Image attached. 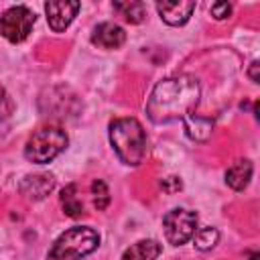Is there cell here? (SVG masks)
Masks as SVG:
<instances>
[{
  "label": "cell",
  "instance_id": "cell-1",
  "mask_svg": "<svg viewBox=\"0 0 260 260\" xmlns=\"http://www.w3.org/2000/svg\"><path fill=\"white\" fill-rule=\"evenodd\" d=\"M201 87L193 75L181 73L158 81L146 102V116L154 124L185 120L199 104Z\"/></svg>",
  "mask_w": 260,
  "mask_h": 260
},
{
  "label": "cell",
  "instance_id": "cell-2",
  "mask_svg": "<svg viewBox=\"0 0 260 260\" xmlns=\"http://www.w3.org/2000/svg\"><path fill=\"white\" fill-rule=\"evenodd\" d=\"M110 144L116 156L128 165L138 167L148 150V138L136 118H116L110 122Z\"/></svg>",
  "mask_w": 260,
  "mask_h": 260
},
{
  "label": "cell",
  "instance_id": "cell-3",
  "mask_svg": "<svg viewBox=\"0 0 260 260\" xmlns=\"http://www.w3.org/2000/svg\"><path fill=\"white\" fill-rule=\"evenodd\" d=\"M100 246V234L87 225H75L63 232L47 252V260H81Z\"/></svg>",
  "mask_w": 260,
  "mask_h": 260
},
{
  "label": "cell",
  "instance_id": "cell-4",
  "mask_svg": "<svg viewBox=\"0 0 260 260\" xmlns=\"http://www.w3.org/2000/svg\"><path fill=\"white\" fill-rule=\"evenodd\" d=\"M67 132L59 126H45L30 134V138L24 144V156L26 160L35 165L51 162L55 156H59L67 148Z\"/></svg>",
  "mask_w": 260,
  "mask_h": 260
},
{
  "label": "cell",
  "instance_id": "cell-5",
  "mask_svg": "<svg viewBox=\"0 0 260 260\" xmlns=\"http://www.w3.org/2000/svg\"><path fill=\"white\" fill-rule=\"evenodd\" d=\"M35 20L37 16L28 6H22V4L10 6L0 16V32L10 43H22L30 35Z\"/></svg>",
  "mask_w": 260,
  "mask_h": 260
},
{
  "label": "cell",
  "instance_id": "cell-6",
  "mask_svg": "<svg viewBox=\"0 0 260 260\" xmlns=\"http://www.w3.org/2000/svg\"><path fill=\"white\" fill-rule=\"evenodd\" d=\"M162 230L169 244L181 246L193 238L197 230V213L183 207H175L162 217Z\"/></svg>",
  "mask_w": 260,
  "mask_h": 260
},
{
  "label": "cell",
  "instance_id": "cell-7",
  "mask_svg": "<svg viewBox=\"0 0 260 260\" xmlns=\"http://www.w3.org/2000/svg\"><path fill=\"white\" fill-rule=\"evenodd\" d=\"M81 4L79 2H69V0H51L45 4V12H47V22L55 32H63L73 18L77 16Z\"/></svg>",
  "mask_w": 260,
  "mask_h": 260
},
{
  "label": "cell",
  "instance_id": "cell-8",
  "mask_svg": "<svg viewBox=\"0 0 260 260\" xmlns=\"http://www.w3.org/2000/svg\"><path fill=\"white\" fill-rule=\"evenodd\" d=\"M193 10H195V2L193 0H165V2H156V12L171 26L185 24L191 18Z\"/></svg>",
  "mask_w": 260,
  "mask_h": 260
},
{
  "label": "cell",
  "instance_id": "cell-9",
  "mask_svg": "<svg viewBox=\"0 0 260 260\" xmlns=\"http://www.w3.org/2000/svg\"><path fill=\"white\" fill-rule=\"evenodd\" d=\"M53 189H55V177H53L51 173L26 175V177L20 181V185H18V191H20L26 199H32V201L45 199Z\"/></svg>",
  "mask_w": 260,
  "mask_h": 260
},
{
  "label": "cell",
  "instance_id": "cell-10",
  "mask_svg": "<svg viewBox=\"0 0 260 260\" xmlns=\"http://www.w3.org/2000/svg\"><path fill=\"white\" fill-rule=\"evenodd\" d=\"M126 41V32L116 22H100L91 32V43L102 49H120Z\"/></svg>",
  "mask_w": 260,
  "mask_h": 260
},
{
  "label": "cell",
  "instance_id": "cell-11",
  "mask_svg": "<svg viewBox=\"0 0 260 260\" xmlns=\"http://www.w3.org/2000/svg\"><path fill=\"white\" fill-rule=\"evenodd\" d=\"M252 162L250 160H236L228 171H225V183L234 189V191H244L252 179Z\"/></svg>",
  "mask_w": 260,
  "mask_h": 260
},
{
  "label": "cell",
  "instance_id": "cell-12",
  "mask_svg": "<svg viewBox=\"0 0 260 260\" xmlns=\"http://www.w3.org/2000/svg\"><path fill=\"white\" fill-rule=\"evenodd\" d=\"M162 248L156 240H140L124 250L122 260H156Z\"/></svg>",
  "mask_w": 260,
  "mask_h": 260
},
{
  "label": "cell",
  "instance_id": "cell-13",
  "mask_svg": "<svg viewBox=\"0 0 260 260\" xmlns=\"http://www.w3.org/2000/svg\"><path fill=\"white\" fill-rule=\"evenodd\" d=\"M185 130L189 134V138L193 140H199V142H205L209 136H211V130H213V122L209 118H203V116H195V114H189L185 120Z\"/></svg>",
  "mask_w": 260,
  "mask_h": 260
},
{
  "label": "cell",
  "instance_id": "cell-14",
  "mask_svg": "<svg viewBox=\"0 0 260 260\" xmlns=\"http://www.w3.org/2000/svg\"><path fill=\"white\" fill-rule=\"evenodd\" d=\"M61 207L63 211L69 215V217H81L85 211H83V203L81 199L77 197V185H67L63 191H61Z\"/></svg>",
  "mask_w": 260,
  "mask_h": 260
},
{
  "label": "cell",
  "instance_id": "cell-15",
  "mask_svg": "<svg viewBox=\"0 0 260 260\" xmlns=\"http://www.w3.org/2000/svg\"><path fill=\"white\" fill-rule=\"evenodd\" d=\"M114 10H118L128 22L132 24H138L144 20L146 16V8L142 2H136V0H130V2H114Z\"/></svg>",
  "mask_w": 260,
  "mask_h": 260
},
{
  "label": "cell",
  "instance_id": "cell-16",
  "mask_svg": "<svg viewBox=\"0 0 260 260\" xmlns=\"http://www.w3.org/2000/svg\"><path fill=\"white\" fill-rule=\"evenodd\" d=\"M193 242H195V248L197 250H211V248H215L217 246V242H219V232H217V228H211V225H207V228H199V230H195V234H193Z\"/></svg>",
  "mask_w": 260,
  "mask_h": 260
},
{
  "label": "cell",
  "instance_id": "cell-17",
  "mask_svg": "<svg viewBox=\"0 0 260 260\" xmlns=\"http://www.w3.org/2000/svg\"><path fill=\"white\" fill-rule=\"evenodd\" d=\"M91 195H93V205H95L98 211H102L110 205V191H108V185L102 179H95L91 183Z\"/></svg>",
  "mask_w": 260,
  "mask_h": 260
},
{
  "label": "cell",
  "instance_id": "cell-18",
  "mask_svg": "<svg viewBox=\"0 0 260 260\" xmlns=\"http://www.w3.org/2000/svg\"><path fill=\"white\" fill-rule=\"evenodd\" d=\"M14 110V104L10 100V95L6 93L4 87H0V120H6Z\"/></svg>",
  "mask_w": 260,
  "mask_h": 260
},
{
  "label": "cell",
  "instance_id": "cell-19",
  "mask_svg": "<svg viewBox=\"0 0 260 260\" xmlns=\"http://www.w3.org/2000/svg\"><path fill=\"white\" fill-rule=\"evenodd\" d=\"M211 14H213V18L223 20L232 14V4L230 2H215V4H211Z\"/></svg>",
  "mask_w": 260,
  "mask_h": 260
},
{
  "label": "cell",
  "instance_id": "cell-20",
  "mask_svg": "<svg viewBox=\"0 0 260 260\" xmlns=\"http://www.w3.org/2000/svg\"><path fill=\"white\" fill-rule=\"evenodd\" d=\"M160 187H162L165 191H169V193L179 191V189H181V179H179V177H167V179L160 183Z\"/></svg>",
  "mask_w": 260,
  "mask_h": 260
},
{
  "label": "cell",
  "instance_id": "cell-21",
  "mask_svg": "<svg viewBox=\"0 0 260 260\" xmlns=\"http://www.w3.org/2000/svg\"><path fill=\"white\" fill-rule=\"evenodd\" d=\"M258 61H252V65H250V69H248V75H250V79L254 81V83H258Z\"/></svg>",
  "mask_w": 260,
  "mask_h": 260
},
{
  "label": "cell",
  "instance_id": "cell-22",
  "mask_svg": "<svg viewBox=\"0 0 260 260\" xmlns=\"http://www.w3.org/2000/svg\"><path fill=\"white\" fill-rule=\"evenodd\" d=\"M250 260H258V252H252V256H250Z\"/></svg>",
  "mask_w": 260,
  "mask_h": 260
}]
</instances>
